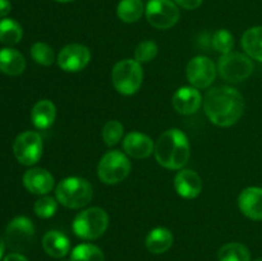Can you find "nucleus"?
<instances>
[{
  "mask_svg": "<svg viewBox=\"0 0 262 261\" xmlns=\"http://www.w3.org/2000/svg\"><path fill=\"white\" fill-rule=\"evenodd\" d=\"M12 10V4L9 0H0V18L7 17Z\"/></svg>",
  "mask_w": 262,
  "mask_h": 261,
  "instance_id": "obj_33",
  "label": "nucleus"
},
{
  "mask_svg": "<svg viewBox=\"0 0 262 261\" xmlns=\"http://www.w3.org/2000/svg\"><path fill=\"white\" fill-rule=\"evenodd\" d=\"M31 58L43 67H49L55 61V53L46 42H35L31 46Z\"/></svg>",
  "mask_w": 262,
  "mask_h": 261,
  "instance_id": "obj_27",
  "label": "nucleus"
},
{
  "mask_svg": "<svg viewBox=\"0 0 262 261\" xmlns=\"http://www.w3.org/2000/svg\"><path fill=\"white\" fill-rule=\"evenodd\" d=\"M217 71L222 78L230 83L246 81L253 72V63L247 54L229 53L222 55L217 63Z\"/></svg>",
  "mask_w": 262,
  "mask_h": 261,
  "instance_id": "obj_7",
  "label": "nucleus"
},
{
  "mask_svg": "<svg viewBox=\"0 0 262 261\" xmlns=\"http://www.w3.org/2000/svg\"><path fill=\"white\" fill-rule=\"evenodd\" d=\"M145 9L142 0H120L117 7V14L122 22L135 23L142 17Z\"/></svg>",
  "mask_w": 262,
  "mask_h": 261,
  "instance_id": "obj_23",
  "label": "nucleus"
},
{
  "mask_svg": "<svg viewBox=\"0 0 262 261\" xmlns=\"http://www.w3.org/2000/svg\"><path fill=\"white\" fill-rule=\"evenodd\" d=\"M56 3H69V2H73V0H54Z\"/></svg>",
  "mask_w": 262,
  "mask_h": 261,
  "instance_id": "obj_36",
  "label": "nucleus"
},
{
  "mask_svg": "<svg viewBox=\"0 0 262 261\" xmlns=\"http://www.w3.org/2000/svg\"><path fill=\"white\" fill-rule=\"evenodd\" d=\"M23 31L19 23L10 18H3L0 20V42L8 48L17 45L22 40Z\"/></svg>",
  "mask_w": 262,
  "mask_h": 261,
  "instance_id": "obj_24",
  "label": "nucleus"
},
{
  "mask_svg": "<svg viewBox=\"0 0 262 261\" xmlns=\"http://www.w3.org/2000/svg\"><path fill=\"white\" fill-rule=\"evenodd\" d=\"M187 79L196 89H207L216 77V66L210 58L204 55L194 56L187 64Z\"/></svg>",
  "mask_w": 262,
  "mask_h": 261,
  "instance_id": "obj_11",
  "label": "nucleus"
},
{
  "mask_svg": "<svg viewBox=\"0 0 262 261\" xmlns=\"http://www.w3.org/2000/svg\"><path fill=\"white\" fill-rule=\"evenodd\" d=\"M42 247L49 256L61 258L71 251V241L59 230H50L42 238Z\"/></svg>",
  "mask_w": 262,
  "mask_h": 261,
  "instance_id": "obj_19",
  "label": "nucleus"
},
{
  "mask_svg": "<svg viewBox=\"0 0 262 261\" xmlns=\"http://www.w3.org/2000/svg\"><path fill=\"white\" fill-rule=\"evenodd\" d=\"M3 261H28V258L26 257V256H23L22 253L13 252V253H9V255L5 256L4 260Z\"/></svg>",
  "mask_w": 262,
  "mask_h": 261,
  "instance_id": "obj_34",
  "label": "nucleus"
},
{
  "mask_svg": "<svg viewBox=\"0 0 262 261\" xmlns=\"http://www.w3.org/2000/svg\"><path fill=\"white\" fill-rule=\"evenodd\" d=\"M58 200L54 199V197L45 196L40 197L37 201L33 205V211L37 215L38 217H42V219H49V217L54 216L58 210Z\"/></svg>",
  "mask_w": 262,
  "mask_h": 261,
  "instance_id": "obj_30",
  "label": "nucleus"
},
{
  "mask_svg": "<svg viewBox=\"0 0 262 261\" xmlns=\"http://www.w3.org/2000/svg\"><path fill=\"white\" fill-rule=\"evenodd\" d=\"M238 207L248 219L262 220V188L247 187L238 197Z\"/></svg>",
  "mask_w": 262,
  "mask_h": 261,
  "instance_id": "obj_17",
  "label": "nucleus"
},
{
  "mask_svg": "<svg viewBox=\"0 0 262 261\" xmlns=\"http://www.w3.org/2000/svg\"><path fill=\"white\" fill-rule=\"evenodd\" d=\"M130 161L127 154L119 150L107 151L99 161L97 177L105 184H118L130 173Z\"/></svg>",
  "mask_w": 262,
  "mask_h": 261,
  "instance_id": "obj_6",
  "label": "nucleus"
},
{
  "mask_svg": "<svg viewBox=\"0 0 262 261\" xmlns=\"http://www.w3.org/2000/svg\"><path fill=\"white\" fill-rule=\"evenodd\" d=\"M123 133H124V127H123L122 123L119 120H109V122L105 123V125L102 127L101 136L104 142L107 146H115L123 137Z\"/></svg>",
  "mask_w": 262,
  "mask_h": 261,
  "instance_id": "obj_28",
  "label": "nucleus"
},
{
  "mask_svg": "<svg viewBox=\"0 0 262 261\" xmlns=\"http://www.w3.org/2000/svg\"><path fill=\"white\" fill-rule=\"evenodd\" d=\"M91 60V51L87 46L81 44L66 45L58 54L56 63L64 72L76 73L89 66Z\"/></svg>",
  "mask_w": 262,
  "mask_h": 261,
  "instance_id": "obj_12",
  "label": "nucleus"
},
{
  "mask_svg": "<svg viewBox=\"0 0 262 261\" xmlns=\"http://www.w3.org/2000/svg\"><path fill=\"white\" fill-rule=\"evenodd\" d=\"M217 258L219 261H251V252L242 243L230 242L220 248Z\"/></svg>",
  "mask_w": 262,
  "mask_h": 261,
  "instance_id": "obj_25",
  "label": "nucleus"
},
{
  "mask_svg": "<svg viewBox=\"0 0 262 261\" xmlns=\"http://www.w3.org/2000/svg\"><path fill=\"white\" fill-rule=\"evenodd\" d=\"M4 250H5V242L2 237H0V258L3 257L4 255Z\"/></svg>",
  "mask_w": 262,
  "mask_h": 261,
  "instance_id": "obj_35",
  "label": "nucleus"
},
{
  "mask_svg": "<svg viewBox=\"0 0 262 261\" xmlns=\"http://www.w3.org/2000/svg\"><path fill=\"white\" fill-rule=\"evenodd\" d=\"M23 186L31 193L45 196L54 188V177L43 168H31L23 176Z\"/></svg>",
  "mask_w": 262,
  "mask_h": 261,
  "instance_id": "obj_15",
  "label": "nucleus"
},
{
  "mask_svg": "<svg viewBox=\"0 0 262 261\" xmlns=\"http://www.w3.org/2000/svg\"><path fill=\"white\" fill-rule=\"evenodd\" d=\"M211 42L215 50L222 53L223 55H224V54L232 53L233 48H234V37H233L232 32L225 30V28L217 30L216 32L214 33Z\"/></svg>",
  "mask_w": 262,
  "mask_h": 261,
  "instance_id": "obj_29",
  "label": "nucleus"
},
{
  "mask_svg": "<svg viewBox=\"0 0 262 261\" xmlns=\"http://www.w3.org/2000/svg\"><path fill=\"white\" fill-rule=\"evenodd\" d=\"M173 2L176 3L177 5L183 8V9L193 10V9H197V8L202 4L204 0H173Z\"/></svg>",
  "mask_w": 262,
  "mask_h": 261,
  "instance_id": "obj_32",
  "label": "nucleus"
},
{
  "mask_svg": "<svg viewBox=\"0 0 262 261\" xmlns=\"http://www.w3.org/2000/svg\"><path fill=\"white\" fill-rule=\"evenodd\" d=\"M145 14L148 23L158 30L171 28L181 17L178 5L173 0H148Z\"/></svg>",
  "mask_w": 262,
  "mask_h": 261,
  "instance_id": "obj_9",
  "label": "nucleus"
},
{
  "mask_svg": "<svg viewBox=\"0 0 262 261\" xmlns=\"http://www.w3.org/2000/svg\"><path fill=\"white\" fill-rule=\"evenodd\" d=\"M173 233L164 227H156L146 237V247L151 253L161 255L173 246Z\"/></svg>",
  "mask_w": 262,
  "mask_h": 261,
  "instance_id": "obj_21",
  "label": "nucleus"
},
{
  "mask_svg": "<svg viewBox=\"0 0 262 261\" xmlns=\"http://www.w3.org/2000/svg\"><path fill=\"white\" fill-rule=\"evenodd\" d=\"M42 138L40 133L33 130L22 132L13 142V154L22 165H35L42 156Z\"/></svg>",
  "mask_w": 262,
  "mask_h": 261,
  "instance_id": "obj_10",
  "label": "nucleus"
},
{
  "mask_svg": "<svg viewBox=\"0 0 262 261\" xmlns=\"http://www.w3.org/2000/svg\"><path fill=\"white\" fill-rule=\"evenodd\" d=\"M109 225V215L101 207H89L76 215L72 224L74 234L86 241L101 237Z\"/></svg>",
  "mask_w": 262,
  "mask_h": 261,
  "instance_id": "obj_4",
  "label": "nucleus"
},
{
  "mask_svg": "<svg viewBox=\"0 0 262 261\" xmlns=\"http://www.w3.org/2000/svg\"><path fill=\"white\" fill-rule=\"evenodd\" d=\"M123 150L135 159H146L155 150V143L145 133L129 132L123 138Z\"/></svg>",
  "mask_w": 262,
  "mask_h": 261,
  "instance_id": "obj_16",
  "label": "nucleus"
},
{
  "mask_svg": "<svg viewBox=\"0 0 262 261\" xmlns=\"http://www.w3.org/2000/svg\"><path fill=\"white\" fill-rule=\"evenodd\" d=\"M202 187L201 177L191 169H181L174 177V188L183 199H196L202 192Z\"/></svg>",
  "mask_w": 262,
  "mask_h": 261,
  "instance_id": "obj_14",
  "label": "nucleus"
},
{
  "mask_svg": "<svg viewBox=\"0 0 262 261\" xmlns=\"http://www.w3.org/2000/svg\"><path fill=\"white\" fill-rule=\"evenodd\" d=\"M112 82L119 94L130 96L141 89L143 82V69L136 59L118 61L112 71Z\"/></svg>",
  "mask_w": 262,
  "mask_h": 261,
  "instance_id": "obj_5",
  "label": "nucleus"
},
{
  "mask_svg": "<svg viewBox=\"0 0 262 261\" xmlns=\"http://www.w3.org/2000/svg\"><path fill=\"white\" fill-rule=\"evenodd\" d=\"M159 53V48L155 41L145 40L137 45L135 50V59L138 63H148L154 60Z\"/></svg>",
  "mask_w": 262,
  "mask_h": 261,
  "instance_id": "obj_31",
  "label": "nucleus"
},
{
  "mask_svg": "<svg viewBox=\"0 0 262 261\" xmlns=\"http://www.w3.org/2000/svg\"><path fill=\"white\" fill-rule=\"evenodd\" d=\"M255 261H262V257H258V258H256Z\"/></svg>",
  "mask_w": 262,
  "mask_h": 261,
  "instance_id": "obj_37",
  "label": "nucleus"
},
{
  "mask_svg": "<svg viewBox=\"0 0 262 261\" xmlns=\"http://www.w3.org/2000/svg\"><path fill=\"white\" fill-rule=\"evenodd\" d=\"M155 159L163 168L169 170H181L191 156L189 140L183 130L170 128L159 137L155 143Z\"/></svg>",
  "mask_w": 262,
  "mask_h": 261,
  "instance_id": "obj_2",
  "label": "nucleus"
},
{
  "mask_svg": "<svg viewBox=\"0 0 262 261\" xmlns=\"http://www.w3.org/2000/svg\"><path fill=\"white\" fill-rule=\"evenodd\" d=\"M171 104L177 113L182 115L194 114L202 105V95L196 87L183 86L176 91Z\"/></svg>",
  "mask_w": 262,
  "mask_h": 261,
  "instance_id": "obj_13",
  "label": "nucleus"
},
{
  "mask_svg": "<svg viewBox=\"0 0 262 261\" xmlns=\"http://www.w3.org/2000/svg\"><path fill=\"white\" fill-rule=\"evenodd\" d=\"M26 69V59L13 48L0 50V72L8 76H19Z\"/></svg>",
  "mask_w": 262,
  "mask_h": 261,
  "instance_id": "obj_20",
  "label": "nucleus"
},
{
  "mask_svg": "<svg viewBox=\"0 0 262 261\" xmlns=\"http://www.w3.org/2000/svg\"><path fill=\"white\" fill-rule=\"evenodd\" d=\"M35 240V225L27 216H17L5 229V243L15 252L27 251Z\"/></svg>",
  "mask_w": 262,
  "mask_h": 261,
  "instance_id": "obj_8",
  "label": "nucleus"
},
{
  "mask_svg": "<svg viewBox=\"0 0 262 261\" xmlns=\"http://www.w3.org/2000/svg\"><path fill=\"white\" fill-rule=\"evenodd\" d=\"M206 117L217 127H232L245 113V99L238 90L217 86L210 90L204 99Z\"/></svg>",
  "mask_w": 262,
  "mask_h": 261,
  "instance_id": "obj_1",
  "label": "nucleus"
},
{
  "mask_svg": "<svg viewBox=\"0 0 262 261\" xmlns=\"http://www.w3.org/2000/svg\"><path fill=\"white\" fill-rule=\"evenodd\" d=\"M242 48L250 58L262 61V26L251 27L243 33Z\"/></svg>",
  "mask_w": 262,
  "mask_h": 261,
  "instance_id": "obj_22",
  "label": "nucleus"
},
{
  "mask_svg": "<svg viewBox=\"0 0 262 261\" xmlns=\"http://www.w3.org/2000/svg\"><path fill=\"white\" fill-rule=\"evenodd\" d=\"M69 261H105V256L97 246L82 243L73 248Z\"/></svg>",
  "mask_w": 262,
  "mask_h": 261,
  "instance_id": "obj_26",
  "label": "nucleus"
},
{
  "mask_svg": "<svg viewBox=\"0 0 262 261\" xmlns=\"http://www.w3.org/2000/svg\"><path fill=\"white\" fill-rule=\"evenodd\" d=\"M56 118V107L53 101L42 99L33 105L31 110V120L37 129H48L54 124Z\"/></svg>",
  "mask_w": 262,
  "mask_h": 261,
  "instance_id": "obj_18",
  "label": "nucleus"
},
{
  "mask_svg": "<svg viewBox=\"0 0 262 261\" xmlns=\"http://www.w3.org/2000/svg\"><path fill=\"white\" fill-rule=\"evenodd\" d=\"M92 186L81 177L64 178L55 188V197L60 205L68 209H82L92 200Z\"/></svg>",
  "mask_w": 262,
  "mask_h": 261,
  "instance_id": "obj_3",
  "label": "nucleus"
}]
</instances>
